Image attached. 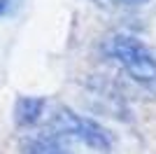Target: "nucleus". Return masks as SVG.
<instances>
[{
    "instance_id": "20e7f679",
    "label": "nucleus",
    "mask_w": 156,
    "mask_h": 154,
    "mask_svg": "<svg viewBox=\"0 0 156 154\" xmlns=\"http://www.w3.org/2000/svg\"><path fill=\"white\" fill-rule=\"evenodd\" d=\"M23 154H65V149L61 147L58 140L40 135V138H26L23 140Z\"/></svg>"
},
{
    "instance_id": "39448f33",
    "label": "nucleus",
    "mask_w": 156,
    "mask_h": 154,
    "mask_svg": "<svg viewBox=\"0 0 156 154\" xmlns=\"http://www.w3.org/2000/svg\"><path fill=\"white\" fill-rule=\"evenodd\" d=\"M119 2H124V5H144L149 0H119Z\"/></svg>"
},
{
    "instance_id": "f03ea898",
    "label": "nucleus",
    "mask_w": 156,
    "mask_h": 154,
    "mask_svg": "<svg viewBox=\"0 0 156 154\" xmlns=\"http://www.w3.org/2000/svg\"><path fill=\"white\" fill-rule=\"evenodd\" d=\"M54 126L61 131V135L82 142L89 149H96V152L112 149V133L91 117H82L68 108H61L54 115Z\"/></svg>"
},
{
    "instance_id": "7ed1b4c3",
    "label": "nucleus",
    "mask_w": 156,
    "mask_h": 154,
    "mask_svg": "<svg viewBox=\"0 0 156 154\" xmlns=\"http://www.w3.org/2000/svg\"><path fill=\"white\" fill-rule=\"evenodd\" d=\"M44 98H37V96H23L16 101L14 105V122L19 124V126H30L35 124L42 117L44 112Z\"/></svg>"
},
{
    "instance_id": "f257e3e1",
    "label": "nucleus",
    "mask_w": 156,
    "mask_h": 154,
    "mask_svg": "<svg viewBox=\"0 0 156 154\" xmlns=\"http://www.w3.org/2000/svg\"><path fill=\"white\" fill-rule=\"evenodd\" d=\"M105 51L117 61L135 82L142 86H156V56L137 38L117 35L105 47Z\"/></svg>"
},
{
    "instance_id": "423d86ee",
    "label": "nucleus",
    "mask_w": 156,
    "mask_h": 154,
    "mask_svg": "<svg viewBox=\"0 0 156 154\" xmlns=\"http://www.w3.org/2000/svg\"><path fill=\"white\" fill-rule=\"evenodd\" d=\"M0 2H2V5H5V0H0Z\"/></svg>"
}]
</instances>
